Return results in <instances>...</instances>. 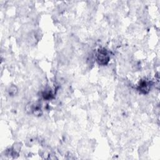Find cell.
<instances>
[{"label":"cell","instance_id":"cell-1","mask_svg":"<svg viewBox=\"0 0 160 160\" xmlns=\"http://www.w3.org/2000/svg\"><path fill=\"white\" fill-rule=\"evenodd\" d=\"M109 57L105 49H99L97 55V60L99 64H106L108 62Z\"/></svg>","mask_w":160,"mask_h":160}]
</instances>
